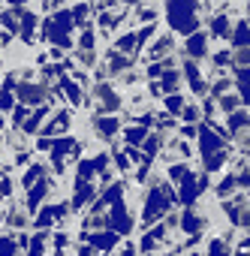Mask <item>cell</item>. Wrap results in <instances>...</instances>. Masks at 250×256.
Listing matches in <instances>:
<instances>
[{"label": "cell", "mask_w": 250, "mask_h": 256, "mask_svg": "<svg viewBox=\"0 0 250 256\" xmlns=\"http://www.w3.org/2000/svg\"><path fill=\"white\" fill-rule=\"evenodd\" d=\"M166 22H169V28L175 34L190 36L202 24V18H199V0H166Z\"/></svg>", "instance_id": "obj_1"}, {"label": "cell", "mask_w": 250, "mask_h": 256, "mask_svg": "<svg viewBox=\"0 0 250 256\" xmlns=\"http://www.w3.org/2000/svg\"><path fill=\"white\" fill-rule=\"evenodd\" d=\"M72 30H76V24H72L70 10H54V12L40 24L42 40H48V42H52L54 48H60V52H70V48H72Z\"/></svg>", "instance_id": "obj_2"}, {"label": "cell", "mask_w": 250, "mask_h": 256, "mask_svg": "<svg viewBox=\"0 0 250 256\" xmlns=\"http://www.w3.org/2000/svg\"><path fill=\"white\" fill-rule=\"evenodd\" d=\"M172 187L166 184V181H160V184H154L151 187V193H148V202H145V211H142V223L145 226H151V223H157L166 211H169V205H172Z\"/></svg>", "instance_id": "obj_3"}, {"label": "cell", "mask_w": 250, "mask_h": 256, "mask_svg": "<svg viewBox=\"0 0 250 256\" xmlns=\"http://www.w3.org/2000/svg\"><path fill=\"white\" fill-rule=\"evenodd\" d=\"M106 226H108L112 232H118V235H127V232L133 229V214L127 211V205H124L120 199L108 205V217H106Z\"/></svg>", "instance_id": "obj_4"}, {"label": "cell", "mask_w": 250, "mask_h": 256, "mask_svg": "<svg viewBox=\"0 0 250 256\" xmlns=\"http://www.w3.org/2000/svg\"><path fill=\"white\" fill-rule=\"evenodd\" d=\"M12 90L18 94V102H22V106H42V102L48 100V84H46V82H40V84L22 82V84H12Z\"/></svg>", "instance_id": "obj_5"}, {"label": "cell", "mask_w": 250, "mask_h": 256, "mask_svg": "<svg viewBox=\"0 0 250 256\" xmlns=\"http://www.w3.org/2000/svg\"><path fill=\"white\" fill-rule=\"evenodd\" d=\"M196 136H199V151H202V157L217 154V151H223V148H226L223 136H217V133H214V126H211V124H205V120H199Z\"/></svg>", "instance_id": "obj_6"}, {"label": "cell", "mask_w": 250, "mask_h": 256, "mask_svg": "<svg viewBox=\"0 0 250 256\" xmlns=\"http://www.w3.org/2000/svg\"><path fill=\"white\" fill-rule=\"evenodd\" d=\"M205 187H208V178H199V175L187 172V175L181 178V187H178V199H181L184 205H193Z\"/></svg>", "instance_id": "obj_7"}, {"label": "cell", "mask_w": 250, "mask_h": 256, "mask_svg": "<svg viewBox=\"0 0 250 256\" xmlns=\"http://www.w3.org/2000/svg\"><path fill=\"white\" fill-rule=\"evenodd\" d=\"M76 58L82 60V66H94V60H96V36H94L90 24H88V28H82V36H78Z\"/></svg>", "instance_id": "obj_8"}, {"label": "cell", "mask_w": 250, "mask_h": 256, "mask_svg": "<svg viewBox=\"0 0 250 256\" xmlns=\"http://www.w3.org/2000/svg\"><path fill=\"white\" fill-rule=\"evenodd\" d=\"M118 106H120V96L112 90V84L100 82L94 88V108L96 112H118Z\"/></svg>", "instance_id": "obj_9"}, {"label": "cell", "mask_w": 250, "mask_h": 256, "mask_svg": "<svg viewBox=\"0 0 250 256\" xmlns=\"http://www.w3.org/2000/svg\"><path fill=\"white\" fill-rule=\"evenodd\" d=\"M184 54H187V60H202V58H208V34L193 30L190 36H184Z\"/></svg>", "instance_id": "obj_10"}, {"label": "cell", "mask_w": 250, "mask_h": 256, "mask_svg": "<svg viewBox=\"0 0 250 256\" xmlns=\"http://www.w3.org/2000/svg\"><path fill=\"white\" fill-rule=\"evenodd\" d=\"M70 126H72V114H70V108H60V112H54V118L42 126V133L40 136H46V139H54V136H64V133H70Z\"/></svg>", "instance_id": "obj_11"}, {"label": "cell", "mask_w": 250, "mask_h": 256, "mask_svg": "<svg viewBox=\"0 0 250 256\" xmlns=\"http://www.w3.org/2000/svg\"><path fill=\"white\" fill-rule=\"evenodd\" d=\"M175 52V36L172 34H160L154 42H151V48H148V60H163V58H169Z\"/></svg>", "instance_id": "obj_12"}, {"label": "cell", "mask_w": 250, "mask_h": 256, "mask_svg": "<svg viewBox=\"0 0 250 256\" xmlns=\"http://www.w3.org/2000/svg\"><path fill=\"white\" fill-rule=\"evenodd\" d=\"M181 78H184V82H190V88H193V94H196V96H205L208 84H205V78H202V72H199L196 60H187V64H184V70H181Z\"/></svg>", "instance_id": "obj_13"}, {"label": "cell", "mask_w": 250, "mask_h": 256, "mask_svg": "<svg viewBox=\"0 0 250 256\" xmlns=\"http://www.w3.org/2000/svg\"><path fill=\"white\" fill-rule=\"evenodd\" d=\"M90 126H94V133L102 136V139H112V136L120 133V120L118 118H94Z\"/></svg>", "instance_id": "obj_14"}, {"label": "cell", "mask_w": 250, "mask_h": 256, "mask_svg": "<svg viewBox=\"0 0 250 256\" xmlns=\"http://www.w3.org/2000/svg\"><path fill=\"white\" fill-rule=\"evenodd\" d=\"M64 214H70V205H48V208H40V214H36V226L40 229H48L58 217H64Z\"/></svg>", "instance_id": "obj_15"}, {"label": "cell", "mask_w": 250, "mask_h": 256, "mask_svg": "<svg viewBox=\"0 0 250 256\" xmlns=\"http://www.w3.org/2000/svg\"><path fill=\"white\" fill-rule=\"evenodd\" d=\"M208 30H211V36H217V40H226V36H229V30H232V24H229V16H226V12H214V16L208 18Z\"/></svg>", "instance_id": "obj_16"}, {"label": "cell", "mask_w": 250, "mask_h": 256, "mask_svg": "<svg viewBox=\"0 0 250 256\" xmlns=\"http://www.w3.org/2000/svg\"><path fill=\"white\" fill-rule=\"evenodd\" d=\"M90 199H96L94 181H76V196H72V205H70V208H82V205L90 202Z\"/></svg>", "instance_id": "obj_17"}, {"label": "cell", "mask_w": 250, "mask_h": 256, "mask_svg": "<svg viewBox=\"0 0 250 256\" xmlns=\"http://www.w3.org/2000/svg\"><path fill=\"white\" fill-rule=\"evenodd\" d=\"M58 82H60V90L66 94V100H70L72 106H82V102H84V94H82V84H78V82H72L70 76H60Z\"/></svg>", "instance_id": "obj_18"}, {"label": "cell", "mask_w": 250, "mask_h": 256, "mask_svg": "<svg viewBox=\"0 0 250 256\" xmlns=\"http://www.w3.org/2000/svg\"><path fill=\"white\" fill-rule=\"evenodd\" d=\"M118 238H120V235L108 229V232H94V235L88 238V244H90L94 250H112V247H118Z\"/></svg>", "instance_id": "obj_19"}, {"label": "cell", "mask_w": 250, "mask_h": 256, "mask_svg": "<svg viewBox=\"0 0 250 256\" xmlns=\"http://www.w3.org/2000/svg\"><path fill=\"white\" fill-rule=\"evenodd\" d=\"M46 118H48V106H36V112L24 118V124L18 126V130H22V133H36L40 126H42V120H46Z\"/></svg>", "instance_id": "obj_20"}, {"label": "cell", "mask_w": 250, "mask_h": 256, "mask_svg": "<svg viewBox=\"0 0 250 256\" xmlns=\"http://www.w3.org/2000/svg\"><path fill=\"white\" fill-rule=\"evenodd\" d=\"M48 190H52V184H48V181H42V178H40L36 184H30V193H28V208H30V211H36V205L48 196Z\"/></svg>", "instance_id": "obj_21"}, {"label": "cell", "mask_w": 250, "mask_h": 256, "mask_svg": "<svg viewBox=\"0 0 250 256\" xmlns=\"http://www.w3.org/2000/svg\"><path fill=\"white\" fill-rule=\"evenodd\" d=\"M229 42H232V48H247V18H244V16H241L238 24L229 30Z\"/></svg>", "instance_id": "obj_22"}, {"label": "cell", "mask_w": 250, "mask_h": 256, "mask_svg": "<svg viewBox=\"0 0 250 256\" xmlns=\"http://www.w3.org/2000/svg\"><path fill=\"white\" fill-rule=\"evenodd\" d=\"M163 94H178V88H181V72L178 70H166L163 76H160V84H157Z\"/></svg>", "instance_id": "obj_23"}, {"label": "cell", "mask_w": 250, "mask_h": 256, "mask_svg": "<svg viewBox=\"0 0 250 256\" xmlns=\"http://www.w3.org/2000/svg\"><path fill=\"white\" fill-rule=\"evenodd\" d=\"M241 130H247V106H241V108L229 112V133H232V136H238Z\"/></svg>", "instance_id": "obj_24"}, {"label": "cell", "mask_w": 250, "mask_h": 256, "mask_svg": "<svg viewBox=\"0 0 250 256\" xmlns=\"http://www.w3.org/2000/svg\"><path fill=\"white\" fill-rule=\"evenodd\" d=\"M226 211H229V217H232L235 226H247V199H241V205H238V199L226 202Z\"/></svg>", "instance_id": "obj_25"}, {"label": "cell", "mask_w": 250, "mask_h": 256, "mask_svg": "<svg viewBox=\"0 0 250 256\" xmlns=\"http://www.w3.org/2000/svg\"><path fill=\"white\" fill-rule=\"evenodd\" d=\"M148 126H151V124L139 120L136 126H130V130H124V139H127V145H142V139L148 136Z\"/></svg>", "instance_id": "obj_26"}, {"label": "cell", "mask_w": 250, "mask_h": 256, "mask_svg": "<svg viewBox=\"0 0 250 256\" xmlns=\"http://www.w3.org/2000/svg\"><path fill=\"white\" fill-rule=\"evenodd\" d=\"M114 52L133 58V54L139 52V48H136V34H124V36H118V40H114Z\"/></svg>", "instance_id": "obj_27"}, {"label": "cell", "mask_w": 250, "mask_h": 256, "mask_svg": "<svg viewBox=\"0 0 250 256\" xmlns=\"http://www.w3.org/2000/svg\"><path fill=\"white\" fill-rule=\"evenodd\" d=\"M12 84H16V78H6V82H4V88H0V112H12V106H16Z\"/></svg>", "instance_id": "obj_28"}, {"label": "cell", "mask_w": 250, "mask_h": 256, "mask_svg": "<svg viewBox=\"0 0 250 256\" xmlns=\"http://www.w3.org/2000/svg\"><path fill=\"white\" fill-rule=\"evenodd\" d=\"M46 241H48V232H40V235L28 238V241H24V247H28V253H30V256H42V253H46Z\"/></svg>", "instance_id": "obj_29"}, {"label": "cell", "mask_w": 250, "mask_h": 256, "mask_svg": "<svg viewBox=\"0 0 250 256\" xmlns=\"http://www.w3.org/2000/svg\"><path fill=\"white\" fill-rule=\"evenodd\" d=\"M160 238H166V223H163V226H157L154 232H148V235L142 238V250H145V253H151V250L160 244Z\"/></svg>", "instance_id": "obj_30"}, {"label": "cell", "mask_w": 250, "mask_h": 256, "mask_svg": "<svg viewBox=\"0 0 250 256\" xmlns=\"http://www.w3.org/2000/svg\"><path fill=\"white\" fill-rule=\"evenodd\" d=\"M42 175H46V166H42V163H34V166H28V172L22 175V187H30V184H36Z\"/></svg>", "instance_id": "obj_31"}, {"label": "cell", "mask_w": 250, "mask_h": 256, "mask_svg": "<svg viewBox=\"0 0 250 256\" xmlns=\"http://www.w3.org/2000/svg\"><path fill=\"white\" fill-rule=\"evenodd\" d=\"M181 226H184V232H199L202 229V220H199V214L196 211H184V220H181Z\"/></svg>", "instance_id": "obj_32"}, {"label": "cell", "mask_w": 250, "mask_h": 256, "mask_svg": "<svg viewBox=\"0 0 250 256\" xmlns=\"http://www.w3.org/2000/svg\"><path fill=\"white\" fill-rule=\"evenodd\" d=\"M0 24H4V30H6V34H18V16H16V10L0 12Z\"/></svg>", "instance_id": "obj_33"}, {"label": "cell", "mask_w": 250, "mask_h": 256, "mask_svg": "<svg viewBox=\"0 0 250 256\" xmlns=\"http://www.w3.org/2000/svg\"><path fill=\"white\" fill-rule=\"evenodd\" d=\"M120 22H124V12H102V16H100V24H102V30H114Z\"/></svg>", "instance_id": "obj_34"}, {"label": "cell", "mask_w": 250, "mask_h": 256, "mask_svg": "<svg viewBox=\"0 0 250 256\" xmlns=\"http://www.w3.org/2000/svg\"><path fill=\"white\" fill-rule=\"evenodd\" d=\"M178 114H181V120H184V124H199V120H202L199 106H187V102H184V108H181Z\"/></svg>", "instance_id": "obj_35"}, {"label": "cell", "mask_w": 250, "mask_h": 256, "mask_svg": "<svg viewBox=\"0 0 250 256\" xmlns=\"http://www.w3.org/2000/svg\"><path fill=\"white\" fill-rule=\"evenodd\" d=\"M184 102H187V100H184L181 94H166V112H172V114H178V112L184 108Z\"/></svg>", "instance_id": "obj_36"}, {"label": "cell", "mask_w": 250, "mask_h": 256, "mask_svg": "<svg viewBox=\"0 0 250 256\" xmlns=\"http://www.w3.org/2000/svg\"><path fill=\"white\" fill-rule=\"evenodd\" d=\"M28 114H30V108H28V106H22V102H16V106H12V124H16V130L24 124V118H28Z\"/></svg>", "instance_id": "obj_37"}, {"label": "cell", "mask_w": 250, "mask_h": 256, "mask_svg": "<svg viewBox=\"0 0 250 256\" xmlns=\"http://www.w3.org/2000/svg\"><path fill=\"white\" fill-rule=\"evenodd\" d=\"M16 250H18V241L16 238H0V256H16Z\"/></svg>", "instance_id": "obj_38"}, {"label": "cell", "mask_w": 250, "mask_h": 256, "mask_svg": "<svg viewBox=\"0 0 250 256\" xmlns=\"http://www.w3.org/2000/svg\"><path fill=\"white\" fill-rule=\"evenodd\" d=\"M208 256H229V247H226V241H223V238H214V241L208 244Z\"/></svg>", "instance_id": "obj_39"}, {"label": "cell", "mask_w": 250, "mask_h": 256, "mask_svg": "<svg viewBox=\"0 0 250 256\" xmlns=\"http://www.w3.org/2000/svg\"><path fill=\"white\" fill-rule=\"evenodd\" d=\"M112 160H114L118 172H130V157H127V154H120V151L114 148V151H112Z\"/></svg>", "instance_id": "obj_40"}, {"label": "cell", "mask_w": 250, "mask_h": 256, "mask_svg": "<svg viewBox=\"0 0 250 256\" xmlns=\"http://www.w3.org/2000/svg\"><path fill=\"white\" fill-rule=\"evenodd\" d=\"M136 18L145 22V24H154V22H157V10H151V6H139V10H136Z\"/></svg>", "instance_id": "obj_41"}, {"label": "cell", "mask_w": 250, "mask_h": 256, "mask_svg": "<svg viewBox=\"0 0 250 256\" xmlns=\"http://www.w3.org/2000/svg\"><path fill=\"white\" fill-rule=\"evenodd\" d=\"M184 175H187V166H184V163H175V166H169V178H172V181H181Z\"/></svg>", "instance_id": "obj_42"}, {"label": "cell", "mask_w": 250, "mask_h": 256, "mask_svg": "<svg viewBox=\"0 0 250 256\" xmlns=\"http://www.w3.org/2000/svg\"><path fill=\"white\" fill-rule=\"evenodd\" d=\"M232 187H238V184H235V172H232L220 187H217V196H229V190H232Z\"/></svg>", "instance_id": "obj_43"}, {"label": "cell", "mask_w": 250, "mask_h": 256, "mask_svg": "<svg viewBox=\"0 0 250 256\" xmlns=\"http://www.w3.org/2000/svg\"><path fill=\"white\" fill-rule=\"evenodd\" d=\"M10 223H12V226H24V223H28L24 211H22V208H12V211H10Z\"/></svg>", "instance_id": "obj_44"}, {"label": "cell", "mask_w": 250, "mask_h": 256, "mask_svg": "<svg viewBox=\"0 0 250 256\" xmlns=\"http://www.w3.org/2000/svg\"><path fill=\"white\" fill-rule=\"evenodd\" d=\"M64 4H66V0H42V10L54 12V10H64Z\"/></svg>", "instance_id": "obj_45"}, {"label": "cell", "mask_w": 250, "mask_h": 256, "mask_svg": "<svg viewBox=\"0 0 250 256\" xmlns=\"http://www.w3.org/2000/svg\"><path fill=\"white\" fill-rule=\"evenodd\" d=\"M54 244H58V247H66V235H64V232H60V235H58V238H54Z\"/></svg>", "instance_id": "obj_46"}, {"label": "cell", "mask_w": 250, "mask_h": 256, "mask_svg": "<svg viewBox=\"0 0 250 256\" xmlns=\"http://www.w3.org/2000/svg\"><path fill=\"white\" fill-rule=\"evenodd\" d=\"M120 4H124V6H139L142 0H120Z\"/></svg>", "instance_id": "obj_47"}, {"label": "cell", "mask_w": 250, "mask_h": 256, "mask_svg": "<svg viewBox=\"0 0 250 256\" xmlns=\"http://www.w3.org/2000/svg\"><path fill=\"white\" fill-rule=\"evenodd\" d=\"M24 4H30V0H10V6H24Z\"/></svg>", "instance_id": "obj_48"}, {"label": "cell", "mask_w": 250, "mask_h": 256, "mask_svg": "<svg viewBox=\"0 0 250 256\" xmlns=\"http://www.w3.org/2000/svg\"><path fill=\"white\" fill-rule=\"evenodd\" d=\"M235 256H247V241H241V253H235Z\"/></svg>", "instance_id": "obj_49"}, {"label": "cell", "mask_w": 250, "mask_h": 256, "mask_svg": "<svg viewBox=\"0 0 250 256\" xmlns=\"http://www.w3.org/2000/svg\"><path fill=\"white\" fill-rule=\"evenodd\" d=\"M120 256H136V253H133V247H124V253H120Z\"/></svg>", "instance_id": "obj_50"}, {"label": "cell", "mask_w": 250, "mask_h": 256, "mask_svg": "<svg viewBox=\"0 0 250 256\" xmlns=\"http://www.w3.org/2000/svg\"><path fill=\"white\" fill-rule=\"evenodd\" d=\"M0 130H4V118H0Z\"/></svg>", "instance_id": "obj_51"}, {"label": "cell", "mask_w": 250, "mask_h": 256, "mask_svg": "<svg viewBox=\"0 0 250 256\" xmlns=\"http://www.w3.org/2000/svg\"><path fill=\"white\" fill-rule=\"evenodd\" d=\"M0 220H4V211H0Z\"/></svg>", "instance_id": "obj_52"}]
</instances>
